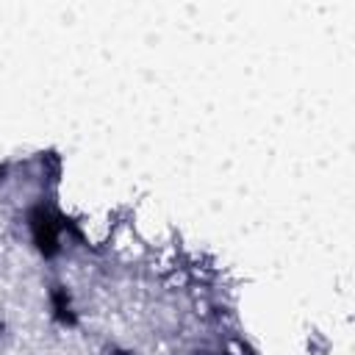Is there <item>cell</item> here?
Returning a JSON list of instances; mask_svg holds the SVG:
<instances>
[{"label": "cell", "mask_w": 355, "mask_h": 355, "mask_svg": "<svg viewBox=\"0 0 355 355\" xmlns=\"http://www.w3.org/2000/svg\"><path fill=\"white\" fill-rule=\"evenodd\" d=\"M47 302H50V316H53L61 327H75V324H78V311H75L69 286L53 283V286L47 288Z\"/></svg>", "instance_id": "obj_1"}]
</instances>
